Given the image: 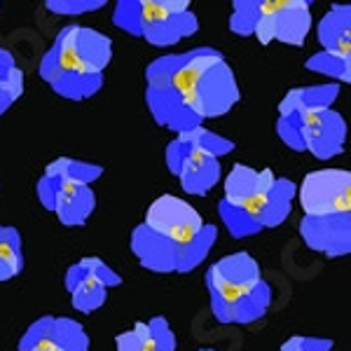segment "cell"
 <instances>
[{"mask_svg": "<svg viewBox=\"0 0 351 351\" xmlns=\"http://www.w3.org/2000/svg\"><path fill=\"white\" fill-rule=\"evenodd\" d=\"M220 64H223V56L216 52L195 54L192 59H188L183 66H178L171 75H169V89H173L178 96L195 92V89L199 87V82L204 80V75Z\"/></svg>", "mask_w": 351, "mask_h": 351, "instance_id": "5b68a950", "label": "cell"}, {"mask_svg": "<svg viewBox=\"0 0 351 351\" xmlns=\"http://www.w3.org/2000/svg\"><path fill=\"white\" fill-rule=\"evenodd\" d=\"M300 204L309 220L347 218L351 211V176L339 169L311 171L300 185Z\"/></svg>", "mask_w": 351, "mask_h": 351, "instance_id": "6da1fadb", "label": "cell"}, {"mask_svg": "<svg viewBox=\"0 0 351 351\" xmlns=\"http://www.w3.org/2000/svg\"><path fill=\"white\" fill-rule=\"evenodd\" d=\"M145 228L180 248L197 243L206 232L199 211L192 208L188 202L171 195H164L150 204L148 213H145Z\"/></svg>", "mask_w": 351, "mask_h": 351, "instance_id": "3957f363", "label": "cell"}, {"mask_svg": "<svg viewBox=\"0 0 351 351\" xmlns=\"http://www.w3.org/2000/svg\"><path fill=\"white\" fill-rule=\"evenodd\" d=\"M84 31L80 26H68L59 36V45H56V73L64 75H77L89 77L101 71L99 64H94L82 49Z\"/></svg>", "mask_w": 351, "mask_h": 351, "instance_id": "277c9868", "label": "cell"}, {"mask_svg": "<svg viewBox=\"0 0 351 351\" xmlns=\"http://www.w3.org/2000/svg\"><path fill=\"white\" fill-rule=\"evenodd\" d=\"M117 349L120 351H141V339L138 335L132 332H124V335L117 337Z\"/></svg>", "mask_w": 351, "mask_h": 351, "instance_id": "9c48e42d", "label": "cell"}, {"mask_svg": "<svg viewBox=\"0 0 351 351\" xmlns=\"http://www.w3.org/2000/svg\"><path fill=\"white\" fill-rule=\"evenodd\" d=\"M28 351H71L66 344H59L52 335H43L40 339L33 342V347H28Z\"/></svg>", "mask_w": 351, "mask_h": 351, "instance_id": "ba28073f", "label": "cell"}, {"mask_svg": "<svg viewBox=\"0 0 351 351\" xmlns=\"http://www.w3.org/2000/svg\"><path fill=\"white\" fill-rule=\"evenodd\" d=\"M73 302L82 311H94L104 302V279L99 271H82L75 291H73Z\"/></svg>", "mask_w": 351, "mask_h": 351, "instance_id": "8992f818", "label": "cell"}, {"mask_svg": "<svg viewBox=\"0 0 351 351\" xmlns=\"http://www.w3.org/2000/svg\"><path fill=\"white\" fill-rule=\"evenodd\" d=\"M21 267V258L16 253V246L8 239H0V281L14 276Z\"/></svg>", "mask_w": 351, "mask_h": 351, "instance_id": "52a82bcc", "label": "cell"}, {"mask_svg": "<svg viewBox=\"0 0 351 351\" xmlns=\"http://www.w3.org/2000/svg\"><path fill=\"white\" fill-rule=\"evenodd\" d=\"M208 281L216 293V302L228 309L225 319L230 321L241 319L243 302L256 298L258 291H265L258 265L248 256H234L218 263L208 274Z\"/></svg>", "mask_w": 351, "mask_h": 351, "instance_id": "7a4b0ae2", "label": "cell"}]
</instances>
